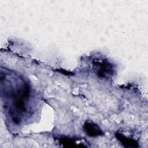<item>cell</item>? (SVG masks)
<instances>
[{"mask_svg":"<svg viewBox=\"0 0 148 148\" xmlns=\"http://www.w3.org/2000/svg\"><path fill=\"white\" fill-rule=\"evenodd\" d=\"M94 70L97 75L101 78H108L113 75L114 69L111 63L106 60H102L94 64Z\"/></svg>","mask_w":148,"mask_h":148,"instance_id":"obj_2","label":"cell"},{"mask_svg":"<svg viewBox=\"0 0 148 148\" xmlns=\"http://www.w3.org/2000/svg\"><path fill=\"white\" fill-rule=\"evenodd\" d=\"M83 129L87 135L91 137L101 136L103 134L99 127L91 121H86L84 124Z\"/></svg>","mask_w":148,"mask_h":148,"instance_id":"obj_3","label":"cell"},{"mask_svg":"<svg viewBox=\"0 0 148 148\" xmlns=\"http://www.w3.org/2000/svg\"><path fill=\"white\" fill-rule=\"evenodd\" d=\"M11 82L5 84L4 95L5 102L9 105V116L13 123L18 124L27 112V102L29 100L31 89L29 84L21 78L16 77Z\"/></svg>","mask_w":148,"mask_h":148,"instance_id":"obj_1","label":"cell"}]
</instances>
